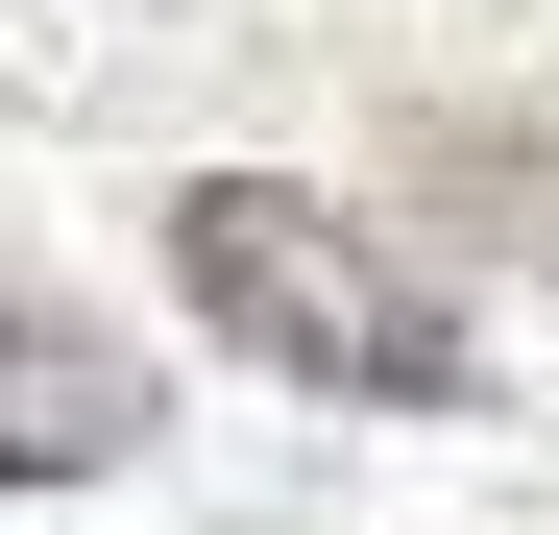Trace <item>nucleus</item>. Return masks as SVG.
Wrapping results in <instances>:
<instances>
[{
	"instance_id": "obj_1",
	"label": "nucleus",
	"mask_w": 559,
	"mask_h": 535,
	"mask_svg": "<svg viewBox=\"0 0 559 535\" xmlns=\"http://www.w3.org/2000/svg\"><path fill=\"white\" fill-rule=\"evenodd\" d=\"M170 293H195L243 366L341 390V414H438L462 390V293H414V268L341 195H293V170H195V195H170Z\"/></svg>"
},
{
	"instance_id": "obj_2",
	"label": "nucleus",
	"mask_w": 559,
	"mask_h": 535,
	"mask_svg": "<svg viewBox=\"0 0 559 535\" xmlns=\"http://www.w3.org/2000/svg\"><path fill=\"white\" fill-rule=\"evenodd\" d=\"M146 438V366L98 317H49V293H0V487H98Z\"/></svg>"
}]
</instances>
